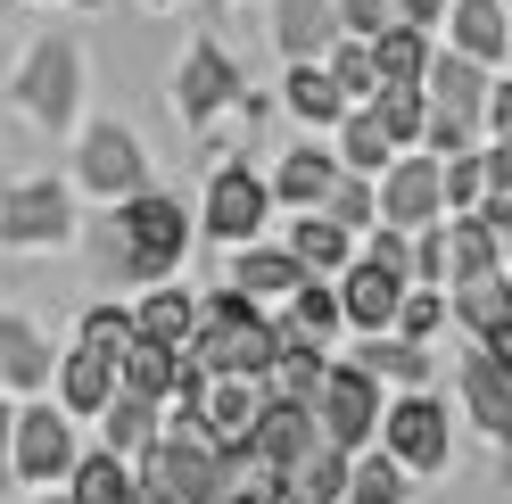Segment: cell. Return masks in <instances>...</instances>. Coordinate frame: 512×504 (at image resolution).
Masks as SVG:
<instances>
[{
    "instance_id": "obj_1",
    "label": "cell",
    "mask_w": 512,
    "mask_h": 504,
    "mask_svg": "<svg viewBox=\"0 0 512 504\" xmlns=\"http://www.w3.org/2000/svg\"><path fill=\"white\" fill-rule=\"evenodd\" d=\"M182 248H190V224H182V199L166 191H124V207L108 215V232L91 240V257H100V273L116 281H166L182 265Z\"/></svg>"
},
{
    "instance_id": "obj_2",
    "label": "cell",
    "mask_w": 512,
    "mask_h": 504,
    "mask_svg": "<svg viewBox=\"0 0 512 504\" xmlns=\"http://www.w3.org/2000/svg\"><path fill=\"white\" fill-rule=\"evenodd\" d=\"M190 356H199V372H232V381H265L273 372V323L265 306L240 298V290H215L199 314H190Z\"/></svg>"
},
{
    "instance_id": "obj_3",
    "label": "cell",
    "mask_w": 512,
    "mask_h": 504,
    "mask_svg": "<svg viewBox=\"0 0 512 504\" xmlns=\"http://www.w3.org/2000/svg\"><path fill=\"white\" fill-rule=\"evenodd\" d=\"M133 480L157 496V504H223V447L207 438H182V430H157L141 447V471Z\"/></svg>"
},
{
    "instance_id": "obj_4",
    "label": "cell",
    "mask_w": 512,
    "mask_h": 504,
    "mask_svg": "<svg viewBox=\"0 0 512 504\" xmlns=\"http://www.w3.org/2000/svg\"><path fill=\"white\" fill-rule=\"evenodd\" d=\"M314 438L323 447H339V455H356V447H372V430H380V381L364 364H323V381H314Z\"/></svg>"
},
{
    "instance_id": "obj_5",
    "label": "cell",
    "mask_w": 512,
    "mask_h": 504,
    "mask_svg": "<svg viewBox=\"0 0 512 504\" xmlns=\"http://www.w3.org/2000/svg\"><path fill=\"white\" fill-rule=\"evenodd\" d=\"M380 447H389L405 471H446L455 463V438H446V405L430 389H405L397 405H380Z\"/></svg>"
},
{
    "instance_id": "obj_6",
    "label": "cell",
    "mask_w": 512,
    "mask_h": 504,
    "mask_svg": "<svg viewBox=\"0 0 512 504\" xmlns=\"http://www.w3.org/2000/svg\"><path fill=\"white\" fill-rule=\"evenodd\" d=\"M75 91H83V58H75V42L67 34H50V42H34L25 50V67H17V108L34 116V124H67L75 116Z\"/></svg>"
},
{
    "instance_id": "obj_7",
    "label": "cell",
    "mask_w": 512,
    "mask_h": 504,
    "mask_svg": "<svg viewBox=\"0 0 512 504\" xmlns=\"http://www.w3.org/2000/svg\"><path fill=\"white\" fill-rule=\"evenodd\" d=\"M67 463H75V422L67 414H50V405H25V414H9V471L17 480H67Z\"/></svg>"
},
{
    "instance_id": "obj_8",
    "label": "cell",
    "mask_w": 512,
    "mask_h": 504,
    "mask_svg": "<svg viewBox=\"0 0 512 504\" xmlns=\"http://www.w3.org/2000/svg\"><path fill=\"white\" fill-rule=\"evenodd\" d=\"M75 232V207L58 182H17V191H0V240L9 248H58Z\"/></svg>"
},
{
    "instance_id": "obj_9",
    "label": "cell",
    "mask_w": 512,
    "mask_h": 504,
    "mask_svg": "<svg viewBox=\"0 0 512 504\" xmlns=\"http://www.w3.org/2000/svg\"><path fill=\"white\" fill-rule=\"evenodd\" d=\"M75 174H83V191L124 199V191H141V182H149V157H141V141L124 133V124H91L83 149H75Z\"/></svg>"
},
{
    "instance_id": "obj_10",
    "label": "cell",
    "mask_w": 512,
    "mask_h": 504,
    "mask_svg": "<svg viewBox=\"0 0 512 504\" xmlns=\"http://www.w3.org/2000/svg\"><path fill=\"white\" fill-rule=\"evenodd\" d=\"M232 100H248L240 67H232L215 42H199V50L182 58V75H174V116H182V124H207L215 108H232Z\"/></svg>"
},
{
    "instance_id": "obj_11",
    "label": "cell",
    "mask_w": 512,
    "mask_h": 504,
    "mask_svg": "<svg viewBox=\"0 0 512 504\" xmlns=\"http://www.w3.org/2000/svg\"><path fill=\"white\" fill-rule=\"evenodd\" d=\"M438 215V157H397L389 174H380V191H372V224H430Z\"/></svg>"
},
{
    "instance_id": "obj_12",
    "label": "cell",
    "mask_w": 512,
    "mask_h": 504,
    "mask_svg": "<svg viewBox=\"0 0 512 504\" xmlns=\"http://www.w3.org/2000/svg\"><path fill=\"white\" fill-rule=\"evenodd\" d=\"M248 447L256 455H265V463H281V471H290L306 447H314V405L306 397H256V414H248Z\"/></svg>"
},
{
    "instance_id": "obj_13",
    "label": "cell",
    "mask_w": 512,
    "mask_h": 504,
    "mask_svg": "<svg viewBox=\"0 0 512 504\" xmlns=\"http://www.w3.org/2000/svg\"><path fill=\"white\" fill-rule=\"evenodd\" d=\"M265 207H273V191H265V182H256L248 166H223L215 182H207V232L215 240H256V224H265Z\"/></svg>"
},
{
    "instance_id": "obj_14",
    "label": "cell",
    "mask_w": 512,
    "mask_h": 504,
    "mask_svg": "<svg viewBox=\"0 0 512 504\" xmlns=\"http://www.w3.org/2000/svg\"><path fill=\"white\" fill-rule=\"evenodd\" d=\"M455 381H463L471 422L488 430V438H512V364H504V356H488V348H471Z\"/></svg>"
},
{
    "instance_id": "obj_15",
    "label": "cell",
    "mask_w": 512,
    "mask_h": 504,
    "mask_svg": "<svg viewBox=\"0 0 512 504\" xmlns=\"http://www.w3.org/2000/svg\"><path fill=\"white\" fill-rule=\"evenodd\" d=\"M397 290H405V273H397V265H380V257L347 265V281H339V323H356V331H389Z\"/></svg>"
},
{
    "instance_id": "obj_16",
    "label": "cell",
    "mask_w": 512,
    "mask_h": 504,
    "mask_svg": "<svg viewBox=\"0 0 512 504\" xmlns=\"http://www.w3.org/2000/svg\"><path fill=\"white\" fill-rule=\"evenodd\" d=\"M438 17H446V50L479 58V67H496V58L512 50V17H504V0H455V9H438Z\"/></svg>"
},
{
    "instance_id": "obj_17",
    "label": "cell",
    "mask_w": 512,
    "mask_h": 504,
    "mask_svg": "<svg viewBox=\"0 0 512 504\" xmlns=\"http://www.w3.org/2000/svg\"><path fill=\"white\" fill-rule=\"evenodd\" d=\"M116 381L166 405V397L182 389V348H174V339H149V331H133V339L116 348Z\"/></svg>"
},
{
    "instance_id": "obj_18",
    "label": "cell",
    "mask_w": 512,
    "mask_h": 504,
    "mask_svg": "<svg viewBox=\"0 0 512 504\" xmlns=\"http://www.w3.org/2000/svg\"><path fill=\"white\" fill-rule=\"evenodd\" d=\"M248 414H256V389L232 381V372H207V389H199V438L207 447H248Z\"/></svg>"
},
{
    "instance_id": "obj_19",
    "label": "cell",
    "mask_w": 512,
    "mask_h": 504,
    "mask_svg": "<svg viewBox=\"0 0 512 504\" xmlns=\"http://www.w3.org/2000/svg\"><path fill=\"white\" fill-rule=\"evenodd\" d=\"M298 281H306V265L290 257V248H256V240H240V257H232V290H240V298L273 306V298H290Z\"/></svg>"
},
{
    "instance_id": "obj_20",
    "label": "cell",
    "mask_w": 512,
    "mask_h": 504,
    "mask_svg": "<svg viewBox=\"0 0 512 504\" xmlns=\"http://www.w3.org/2000/svg\"><path fill=\"white\" fill-rule=\"evenodd\" d=\"M422 100H438V108H463L471 124H479V100H488V67L479 58H463V50H430V67H422Z\"/></svg>"
},
{
    "instance_id": "obj_21",
    "label": "cell",
    "mask_w": 512,
    "mask_h": 504,
    "mask_svg": "<svg viewBox=\"0 0 512 504\" xmlns=\"http://www.w3.org/2000/svg\"><path fill=\"white\" fill-rule=\"evenodd\" d=\"M364 58H372V83H422L430 34L422 25H380V34H364Z\"/></svg>"
},
{
    "instance_id": "obj_22",
    "label": "cell",
    "mask_w": 512,
    "mask_h": 504,
    "mask_svg": "<svg viewBox=\"0 0 512 504\" xmlns=\"http://www.w3.org/2000/svg\"><path fill=\"white\" fill-rule=\"evenodd\" d=\"M455 314H463L479 339H504V331H512V290H504V265L463 273V281H455Z\"/></svg>"
},
{
    "instance_id": "obj_23",
    "label": "cell",
    "mask_w": 512,
    "mask_h": 504,
    "mask_svg": "<svg viewBox=\"0 0 512 504\" xmlns=\"http://www.w3.org/2000/svg\"><path fill=\"white\" fill-rule=\"evenodd\" d=\"M331 34H339V9H331V0H281V9H273V42L290 50V58H323Z\"/></svg>"
},
{
    "instance_id": "obj_24",
    "label": "cell",
    "mask_w": 512,
    "mask_h": 504,
    "mask_svg": "<svg viewBox=\"0 0 512 504\" xmlns=\"http://www.w3.org/2000/svg\"><path fill=\"white\" fill-rule=\"evenodd\" d=\"M356 364L372 372V381L389 372V381H405V389H430V372H438V356L422 348V339H405V331H372Z\"/></svg>"
},
{
    "instance_id": "obj_25",
    "label": "cell",
    "mask_w": 512,
    "mask_h": 504,
    "mask_svg": "<svg viewBox=\"0 0 512 504\" xmlns=\"http://www.w3.org/2000/svg\"><path fill=\"white\" fill-rule=\"evenodd\" d=\"M108 389H116V356L108 348H75L58 364V405H67V414H100Z\"/></svg>"
},
{
    "instance_id": "obj_26",
    "label": "cell",
    "mask_w": 512,
    "mask_h": 504,
    "mask_svg": "<svg viewBox=\"0 0 512 504\" xmlns=\"http://www.w3.org/2000/svg\"><path fill=\"white\" fill-rule=\"evenodd\" d=\"M0 381L17 389H50V339L25 314H0Z\"/></svg>"
},
{
    "instance_id": "obj_27",
    "label": "cell",
    "mask_w": 512,
    "mask_h": 504,
    "mask_svg": "<svg viewBox=\"0 0 512 504\" xmlns=\"http://www.w3.org/2000/svg\"><path fill=\"white\" fill-rule=\"evenodd\" d=\"M413 488H405V463L389 455V447H356L347 455V488H339V504H405Z\"/></svg>"
},
{
    "instance_id": "obj_28",
    "label": "cell",
    "mask_w": 512,
    "mask_h": 504,
    "mask_svg": "<svg viewBox=\"0 0 512 504\" xmlns=\"http://www.w3.org/2000/svg\"><path fill=\"white\" fill-rule=\"evenodd\" d=\"M389 149H397V141L380 133V116H372V100H356V108H339V149H331V157H339L347 174H380V157H389Z\"/></svg>"
},
{
    "instance_id": "obj_29",
    "label": "cell",
    "mask_w": 512,
    "mask_h": 504,
    "mask_svg": "<svg viewBox=\"0 0 512 504\" xmlns=\"http://www.w3.org/2000/svg\"><path fill=\"white\" fill-rule=\"evenodd\" d=\"M100 422H108V447L116 455H141L149 438H157V397H141V389H108V405H100Z\"/></svg>"
},
{
    "instance_id": "obj_30",
    "label": "cell",
    "mask_w": 512,
    "mask_h": 504,
    "mask_svg": "<svg viewBox=\"0 0 512 504\" xmlns=\"http://www.w3.org/2000/svg\"><path fill=\"white\" fill-rule=\"evenodd\" d=\"M67 496H75V504H124V496H133V471H124L116 447L75 455V463H67Z\"/></svg>"
},
{
    "instance_id": "obj_31",
    "label": "cell",
    "mask_w": 512,
    "mask_h": 504,
    "mask_svg": "<svg viewBox=\"0 0 512 504\" xmlns=\"http://www.w3.org/2000/svg\"><path fill=\"white\" fill-rule=\"evenodd\" d=\"M331 174H339V157H331V149H290L265 191H273V199H290V207H314V199L331 191Z\"/></svg>"
},
{
    "instance_id": "obj_32",
    "label": "cell",
    "mask_w": 512,
    "mask_h": 504,
    "mask_svg": "<svg viewBox=\"0 0 512 504\" xmlns=\"http://www.w3.org/2000/svg\"><path fill=\"white\" fill-rule=\"evenodd\" d=\"M298 215H306V224L290 232V257H298L306 273H339V265H347V240H356V232H339L323 207H298Z\"/></svg>"
},
{
    "instance_id": "obj_33",
    "label": "cell",
    "mask_w": 512,
    "mask_h": 504,
    "mask_svg": "<svg viewBox=\"0 0 512 504\" xmlns=\"http://www.w3.org/2000/svg\"><path fill=\"white\" fill-rule=\"evenodd\" d=\"M339 83L323 75V58H290V116L298 124H339Z\"/></svg>"
},
{
    "instance_id": "obj_34",
    "label": "cell",
    "mask_w": 512,
    "mask_h": 504,
    "mask_svg": "<svg viewBox=\"0 0 512 504\" xmlns=\"http://www.w3.org/2000/svg\"><path fill=\"white\" fill-rule=\"evenodd\" d=\"M438 240H446V273H455V281H463V273H488V265H496V232L479 224L471 207L455 215V224H438Z\"/></svg>"
},
{
    "instance_id": "obj_35",
    "label": "cell",
    "mask_w": 512,
    "mask_h": 504,
    "mask_svg": "<svg viewBox=\"0 0 512 504\" xmlns=\"http://www.w3.org/2000/svg\"><path fill=\"white\" fill-rule=\"evenodd\" d=\"M190 314H199V298H190V290H149V298L133 306V331L174 339V348H182V339H190Z\"/></svg>"
},
{
    "instance_id": "obj_36",
    "label": "cell",
    "mask_w": 512,
    "mask_h": 504,
    "mask_svg": "<svg viewBox=\"0 0 512 504\" xmlns=\"http://www.w3.org/2000/svg\"><path fill=\"white\" fill-rule=\"evenodd\" d=\"M323 58H331L323 75L339 83V100H347V108L372 100V58H364V34H331V50H323Z\"/></svg>"
},
{
    "instance_id": "obj_37",
    "label": "cell",
    "mask_w": 512,
    "mask_h": 504,
    "mask_svg": "<svg viewBox=\"0 0 512 504\" xmlns=\"http://www.w3.org/2000/svg\"><path fill=\"white\" fill-rule=\"evenodd\" d=\"M314 207H323V215H331V224H339V232H364V224H372V182L339 166V174H331V191H323V199H314Z\"/></svg>"
},
{
    "instance_id": "obj_38",
    "label": "cell",
    "mask_w": 512,
    "mask_h": 504,
    "mask_svg": "<svg viewBox=\"0 0 512 504\" xmlns=\"http://www.w3.org/2000/svg\"><path fill=\"white\" fill-rule=\"evenodd\" d=\"M290 323H298V331H314V339L339 331V290H331V273H306L298 290H290Z\"/></svg>"
},
{
    "instance_id": "obj_39",
    "label": "cell",
    "mask_w": 512,
    "mask_h": 504,
    "mask_svg": "<svg viewBox=\"0 0 512 504\" xmlns=\"http://www.w3.org/2000/svg\"><path fill=\"white\" fill-rule=\"evenodd\" d=\"M422 141H430L438 157H455V149H479V124H471L463 108H438V100H422Z\"/></svg>"
},
{
    "instance_id": "obj_40",
    "label": "cell",
    "mask_w": 512,
    "mask_h": 504,
    "mask_svg": "<svg viewBox=\"0 0 512 504\" xmlns=\"http://www.w3.org/2000/svg\"><path fill=\"white\" fill-rule=\"evenodd\" d=\"M438 323H446V298H438V290H397L389 331H405V339H430Z\"/></svg>"
},
{
    "instance_id": "obj_41",
    "label": "cell",
    "mask_w": 512,
    "mask_h": 504,
    "mask_svg": "<svg viewBox=\"0 0 512 504\" xmlns=\"http://www.w3.org/2000/svg\"><path fill=\"white\" fill-rule=\"evenodd\" d=\"M124 339H133V314H124V306H91V314H83V348H108V356H116Z\"/></svg>"
},
{
    "instance_id": "obj_42",
    "label": "cell",
    "mask_w": 512,
    "mask_h": 504,
    "mask_svg": "<svg viewBox=\"0 0 512 504\" xmlns=\"http://www.w3.org/2000/svg\"><path fill=\"white\" fill-rule=\"evenodd\" d=\"M339 9V34H380V25H397L389 0H331Z\"/></svg>"
},
{
    "instance_id": "obj_43",
    "label": "cell",
    "mask_w": 512,
    "mask_h": 504,
    "mask_svg": "<svg viewBox=\"0 0 512 504\" xmlns=\"http://www.w3.org/2000/svg\"><path fill=\"white\" fill-rule=\"evenodd\" d=\"M389 9H397V25H422V34H430V25H438V9H446V0H389Z\"/></svg>"
},
{
    "instance_id": "obj_44",
    "label": "cell",
    "mask_w": 512,
    "mask_h": 504,
    "mask_svg": "<svg viewBox=\"0 0 512 504\" xmlns=\"http://www.w3.org/2000/svg\"><path fill=\"white\" fill-rule=\"evenodd\" d=\"M17 488V471H9V405H0V496Z\"/></svg>"
},
{
    "instance_id": "obj_45",
    "label": "cell",
    "mask_w": 512,
    "mask_h": 504,
    "mask_svg": "<svg viewBox=\"0 0 512 504\" xmlns=\"http://www.w3.org/2000/svg\"><path fill=\"white\" fill-rule=\"evenodd\" d=\"M34 504H75V496H67V488H58V480H50V488H42V496H34Z\"/></svg>"
},
{
    "instance_id": "obj_46",
    "label": "cell",
    "mask_w": 512,
    "mask_h": 504,
    "mask_svg": "<svg viewBox=\"0 0 512 504\" xmlns=\"http://www.w3.org/2000/svg\"><path fill=\"white\" fill-rule=\"evenodd\" d=\"M124 504H157V496H149V488H141V480H133V496H124Z\"/></svg>"
},
{
    "instance_id": "obj_47",
    "label": "cell",
    "mask_w": 512,
    "mask_h": 504,
    "mask_svg": "<svg viewBox=\"0 0 512 504\" xmlns=\"http://www.w3.org/2000/svg\"><path fill=\"white\" fill-rule=\"evenodd\" d=\"M281 504H323V496H298V488H290V496H281Z\"/></svg>"
},
{
    "instance_id": "obj_48",
    "label": "cell",
    "mask_w": 512,
    "mask_h": 504,
    "mask_svg": "<svg viewBox=\"0 0 512 504\" xmlns=\"http://www.w3.org/2000/svg\"><path fill=\"white\" fill-rule=\"evenodd\" d=\"M207 9H223V0H207Z\"/></svg>"
},
{
    "instance_id": "obj_49",
    "label": "cell",
    "mask_w": 512,
    "mask_h": 504,
    "mask_svg": "<svg viewBox=\"0 0 512 504\" xmlns=\"http://www.w3.org/2000/svg\"><path fill=\"white\" fill-rule=\"evenodd\" d=\"M157 9H166V0H157Z\"/></svg>"
}]
</instances>
